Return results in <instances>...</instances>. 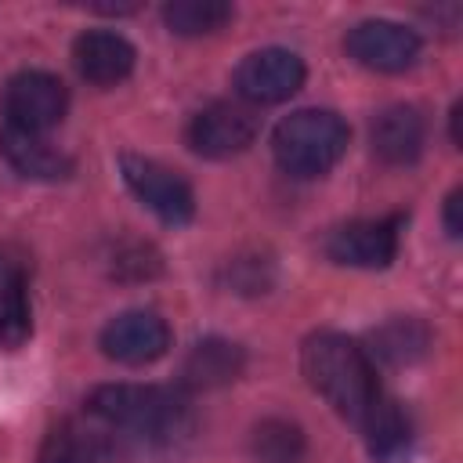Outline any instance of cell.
Here are the masks:
<instances>
[{
    "label": "cell",
    "mask_w": 463,
    "mask_h": 463,
    "mask_svg": "<svg viewBox=\"0 0 463 463\" xmlns=\"http://www.w3.org/2000/svg\"><path fill=\"white\" fill-rule=\"evenodd\" d=\"M87 412L109 430L141 441H170L188 427V402L174 387L156 383H105L90 391Z\"/></svg>",
    "instance_id": "2"
},
{
    "label": "cell",
    "mask_w": 463,
    "mask_h": 463,
    "mask_svg": "<svg viewBox=\"0 0 463 463\" xmlns=\"http://www.w3.org/2000/svg\"><path fill=\"white\" fill-rule=\"evenodd\" d=\"M112 452V430L87 416H69L43 438L40 463H105Z\"/></svg>",
    "instance_id": "12"
},
{
    "label": "cell",
    "mask_w": 463,
    "mask_h": 463,
    "mask_svg": "<svg viewBox=\"0 0 463 463\" xmlns=\"http://www.w3.org/2000/svg\"><path fill=\"white\" fill-rule=\"evenodd\" d=\"M369 141H373V152L383 163L405 166V163H416L420 159L423 141H427V123H423L420 109H412V105H387L373 119Z\"/></svg>",
    "instance_id": "13"
},
{
    "label": "cell",
    "mask_w": 463,
    "mask_h": 463,
    "mask_svg": "<svg viewBox=\"0 0 463 463\" xmlns=\"http://www.w3.org/2000/svg\"><path fill=\"white\" fill-rule=\"evenodd\" d=\"M351 130L329 109H300L286 116L271 134L275 163L289 177H322L347 152Z\"/></svg>",
    "instance_id": "3"
},
{
    "label": "cell",
    "mask_w": 463,
    "mask_h": 463,
    "mask_svg": "<svg viewBox=\"0 0 463 463\" xmlns=\"http://www.w3.org/2000/svg\"><path fill=\"white\" fill-rule=\"evenodd\" d=\"M304 76H307V69H304L300 54H293L286 47H264L239 61L232 83H235L239 98L250 105H279L304 87Z\"/></svg>",
    "instance_id": "6"
},
{
    "label": "cell",
    "mask_w": 463,
    "mask_h": 463,
    "mask_svg": "<svg viewBox=\"0 0 463 463\" xmlns=\"http://www.w3.org/2000/svg\"><path fill=\"white\" fill-rule=\"evenodd\" d=\"M170 347V326L156 311H123L101 329V351L119 365H148Z\"/></svg>",
    "instance_id": "10"
},
{
    "label": "cell",
    "mask_w": 463,
    "mask_h": 463,
    "mask_svg": "<svg viewBox=\"0 0 463 463\" xmlns=\"http://www.w3.org/2000/svg\"><path fill=\"white\" fill-rule=\"evenodd\" d=\"M300 365H304L307 383L344 420H351L358 427L369 416V409L376 405V398L383 394L376 383V369H373L369 351L362 344H354L351 336L315 333L300 351Z\"/></svg>",
    "instance_id": "1"
},
{
    "label": "cell",
    "mask_w": 463,
    "mask_h": 463,
    "mask_svg": "<svg viewBox=\"0 0 463 463\" xmlns=\"http://www.w3.org/2000/svg\"><path fill=\"white\" fill-rule=\"evenodd\" d=\"M134 43L112 29H87L72 43L76 72L94 87H112L134 72Z\"/></svg>",
    "instance_id": "11"
},
{
    "label": "cell",
    "mask_w": 463,
    "mask_h": 463,
    "mask_svg": "<svg viewBox=\"0 0 463 463\" xmlns=\"http://www.w3.org/2000/svg\"><path fill=\"white\" fill-rule=\"evenodd\" d=\"M119 174L127 181V188L163 221V224H188L195 217V195H192V184L174 174L170 166L156 163V159H145V156H119Z\"/></svg>",
    "instance_id": "4"
},
{
    "label": "cell",
    "mask_w": 463,
    "mask_h": 463,
    "mask_svg": "<svg viewBox=\"0 0 463 463\" xmlns=\"http://www.w3.org/2000/svg\"><path fill=\"white\" fill-rule=\"evenodd\" d=\"M69 109V90L58 76L43 69H25L7 80L4 87V123L29 130V134H47L51 127L61 123Z\"/></svg>",
    "instance_id": "5"
},
{
    "label": "cell",
    "mask_w": 463,
    "mask_h": 463,
    "mask_svg": "<svg viewBox=\"0 0 463 463\" xmlns=\"http://www.w3.org/2000/svg\"><path fill=\"white\" fill-rule=\"evenodd\" d=\"M253 456L260 463H300L304 459V430L289 420H264L253 430Z\"/></svg>",
    "instance_id": "19"
},
{
    "label": "cell",
    "mask_w": 463,
    "mask_h": 463,
    "mask_svg": "<svg viewBox=\"0 0 463 463\" xmlns=\"http://www.w3.org/2000/svg\"><path fill=\"white\" fill-rule=\"evenodd\" d=\"M344 43H347V54L373 72H405L420 58V36L409 25H398L387 18L358 22Z\"/></svg>",
    "instance_id": "8"
},
{
    "label": "cell",
    "mask_w": 463,
    "mask_h": 463,
    "mask_svg": "<svg viewBox=\"0 0 463 463\" xmlns=\"http://www.w3.org/2000/svg\"><path fill=\"white\" fill-rule=\"evenodd\" d=\"M29 333H33V315H29L25 282H4L0 286V351L22 347Z\"/></svg>",
    "instance_id": "20"
},
{
    "label": "cell",
    "mask_w": 463,
    "mask_h": 463,
    "mask_svg": "<svg viewBox=\"0 0 463 463\" xmlns=\"http://www.w3.org/2000/svg\"><path fill=\"white\" fill-rule=\"evenodd\" d=\"M246 365V354L239 344L221 340V336H206L199 340L184 362H181V387L184 391H213L232 383Z\"/></svg>",
    "instance_id": "15"
},
{
    "label": "cell",
    "mask_w": 463,
    "mask_h": 463,
    "mask_svg": "<svg viewBox=\"0 0 463 463\" xmlns=\"http://www.w3.org/2000/svg\"><path fill=\"white\" fill-rule=\"evenodd\" d=\"M459 199H463V192H459V188L445 199V228H449V235H452V239H459V235H463V224H459Z\"/></svg>",
    "instance_id": "21"
},
{
    "label": "cell",
    "mask_w": 463,
    "mask_h": 463,
    "mask_svg": "<svg viewBox=\"0 0 463 463\" xmlns=\"http://www.w3.org/2000/svg\"><path fill=\"white\" fill-rule=\"evenodd\" d=\"M430 347V329L420 318H391L387 326H380L373 333V354L387 365H409L416 358H423Z\"/></svg>",
    "instance_id": "17"
},
{
    "label": "cell",
    "mask_w": 463,
    "mask_h": 463,
    "mask_svg": "<svg viewBox=\"0 0 463 463\" xmlns=\"http://www.w3.org/2000/svg\"><path fill=\"white\" fill-rule=\"evenodd\" d=\"M0 152L4 159L22 174V177H36V181H58L72 174V159L54 148L43 134H29L18 127H0Z\"/></svg>",
    "instance_id": "14"
},
{
    "label": "cell",
    "mask_w": 463,
    "mask_h": 463,
    "mask_svg": "<svg viewBox=\"0 0 463 463\" xmlns=\"http://www.w3.org/2000/svg\"><path fill=\"white\" fill-rule=\"evenodd\" d=\"M235 18V7L224 0H174L163 7V22L177 36H206L224 29Z\"/></svg>",
    "instance_id": "18"
},
{
    "label": "cell",
    "mask_w": 463,
    "mask_h": 463,
    "mask_svg": "<svg viewBox=\"0 0 463 463\" xmlns=\"http://www.w3.org/2000/svg\"><path fill=\"white\" fill-rule=\"evenodd\" d=\"M402 217H369L347 221L326 239V253L347 268H387L398 257Z\"/></svg>",
    "instance_id": "9"
},
{
    "label": "cell",
    "mask_w": 463,
    "mask_h": 463,
    "mask_svg": "<svg viewBox=\"0 0 463 463\" xmlns=\"http://www.w3.org/2000/svg\"><path fill=\"white\" fill-rule=\"evenodd\" d=\"M362 430H365V441H369L373 459H380V463H402L409 456L412 427H409V416L398 409V402H391V398L380 394L376 405L369 409V416L362 420Z\"/></svg>",
    "instance_id": "16"
},
{
    "label": "cell",
    "mask_w": 463,
    "mask_h": 463,
    "mask_svg": "<svg viewBox=\"0 0 463 463\" xmlns=\"http://www.w3.org/2000/svg\"><path fill=\"white\" fill-rule=\"evenodd\" d=\"M257 141V116L235 101H213L188 123V145L206 159H232Z\"/></svg>",
    "instance_id": "7"
}]
</instances>
